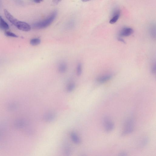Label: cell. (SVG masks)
<instances>
[{
    "mask_svg": "<svg viewBox=\"0 0 156 156\" xmlns=\"http://www.w3.org/2000/svg\"><path fill=\"white\" fill-rule=\"evenodd\" d=\"M133 122L130 119L128 121L126 124L125 127L123 132V135H127L132 132L133 130Z\"/></svg>",
    "mask_w": 156,
    "mask_h": 156,
    "instance_id": "4",
    "label": "cell"
},
{
    "mask_svg": "<svg viewBox=\"0 0 156 156\" xmlns=\"http://www.w3.org/2000/svg\"><path fill=\"white\" fill-rule=\"evenodd\" d=\"M5 35L7 37H14V38H17L18 36L13 33L9 31H6L5 33Z\"/></svg>",
    "mask_w": 156,
    "mask_h": 156,
    "instance_id": "14",
    "label": "cell"
},
{
    "mask_svg": "<svg viewBox=\"0 0 156 156\" xmlns=\"http://www.w3.org/2000/svg\"><path fill=\"white\" fill-rule=\"evenodd\" d=\"M120 15V10L117 9L115 10L110 21V23L111 24H114L116 23L119 19Z\"/></svg>",
    "mask_w": 156,
    "mask_h": 156,
    "instance_id": "8",
    "label": "cell"
},
{
    "mask_svg": "<svg viewBox=\"0 0 156 156\" xmlns=\"http://www.w3.org/2000/svg\"><path fill=\"white\" fill-rule=\"evenodd\" d=\"M82 72V64H79L77 68V73L78 76H80Z\"/></svg>",
    "mask_w": 156,
    "mask_h": 156,
    "instance_id": "15",
    "label": "cell"
},
{
    "mask_svg": "<svg viewBox=\"0 0 156 156\" xmlns=\"http://www.w3.org/2000/svg\"><path fill=\"white\" fill-rule=\"evenodd\" d=\"M15 26L18 29L24 32H28L31 28V26L27 23L19 21Z\"/></svg>",
    "mask_w": 156,
    "mask_h": 156,
    "instance_id": "3",
    "label": "cell"
},
{
    "mask_svg": "<svg viewBox=\"0 0 156 156\" xmlns=\"http://www.w3.org/2000/svg\"><path fill=\"white\" fill-rule=\"evenodd\" d=\"M9 28L8 24L3 19L0 15V29L3 30H7Z\"/></svg>",
    "mask_w": 156,
    "mask_h": 156,
    "instance_id": "9",
    "label": "cell"
},
{
    "mask_svg": "<svg viewBox=\"0 0 156 156\" xmlns=\"http://www.w3.org/2000/svg\"><path fill=\"white\" fill-rule=\"evenodd\" d=\"M4 12L6 17L10 23L15 26L18 20L12 15L7 9H5Z\"/></svg>",
    "mask_w": 156,
    "mask_h": 156,
    "instance_id": "5",
    "label": "cell"
},
{
    "mask_svg": "<svg viewBox=\"0 0 156 156\" xmlns=\"http://www.w3.org/2000/svg\"><path fill=\"white\" fill-rule=\"evenodd\" d=\"M40 40L38 38L33 39L30 41V44L33 46L38 45L40 44Z\"/></svg>",
    "mask_w": 156,
    "mask_h": 156,
    "instance_id": "11",
    "label": "cell"
},
{
    "mask_svg": "<svg viewBox=\"0 0 156 156\" xmlns=\"http://www.w3.org/2000/svg\"><path fill=\"white\" fill-rule=\"evenodd\" d=\"M67 66L64 62H62L59 65L58 69L59 72L61 73H65L67 70Z\"/></svg>",
    "mask_w": 156,
    "mask_h": 156,
    "instance_id": "10",
    "label": "cell"
},
{
    "mask_svg": "<svg viewBox=\"0 0 156 156\" xmlns=\"http://www.w3.org/2000/svg\"><path fill=\"white\" fill-rule=\"evenodd\" d=\"M62 0H53L52 3L53 5H55L58 4Z\"/></svg>",
    "mask_w": 156,
    "mask_h": 156,
    "instance_id": "16",
    "label": "cell"
},
{
    "mask_svg": "<svg viewBox=\"0 0 156 156\" xmlns=\"http://www.w3.org/2000/svg\"><path fill=\"white\" fill-rule=\"evenodd\" d=\"M71 138L73 142L76 143H79L80 141L77 135L74 133H72L71 135Z\"/></svg>",
    "mask_w": 156,
    "mask_h": 156,
    "instance_id": "13",
    "label": "cell"
},
{
    "mask_svg": "<svg viewBox=\"0 0 156 156\" xmlns=\"http://www.w3.org/2000/svg\"><path fill=\"white\" fill-rule=\"evenodd\" d=\"M44 0H33L34 1L37 3H40L42 2Z\"/></svg>",
    "mask_w": 156,
    "mask_h": 156,
    "instance_id": "17",
    "label": "cell"
},
{
    "mask_svg": "<svg viewBox=\"0 0 156 156\" xmlns=\"http://www.w3.org/2000/svg\"><path fill=\"white\" fill-rule=\"evenodd\" d=\"M103 124L105 129L107 132H110L113 130L114 125L107 116H105L103 119Z\"/></svg>",
    "mask_w": 156,
    "mask_h": 156,
    "instance_id": "2",
    "label": "cell"
},
{
    "mask_svg": "<svg viewBox=\"0 0 156 156\" xmlns=\"http://www.w3.org/2000/svg\"><path fill=\"white\" fill-rule=\"evenodd\" d=\"M83 2H86L91 1V0H81Z\"/></svg>",
    "mask_w": 156,
    "mask_h": 156,
    "instance_id": "18",
    "label": "cell"
},
{
    "mask_svg": "<svg viewBox=\"0 0 156 156\" xmlns=\"http://www.w3.org/2000/svg\"><path fill=\"white\" fill-rule=\"evenodd\" d=\"M133 33V29L130 28H124L122 29L120 35L121 37H127L132 35Z\"/></svg>",
    "mask_w": 156,
    "mask_h": 156,
    "instance_id": "7",
    "label": "cell"
},
{
    "mask_svg": "<svg viewBox=\"0 0 156 156\" xmlns=\"http://www.w3.org/2000/svg\"><path fill=\"white\" fill-rule=\"evenodd\" d=\"M112 77V76L111 74H105L98 77L96 79V80L97 82L99 83H103L107 82L111 79Z\"/></svg>",
    "mask_w": 156,
    "mask_h": 156,
    "instance_id": "6",
    "label": "cell"
},
{
    "mask_svg": "<svg viewBox=\"0 0 156 156\" xmlns=\"http://www.w3.org/2000/svg\"><path fill=\"white\" fill-rule=\"evenodd\" d=\"M75 85L73 83L68 84L67 87V90L69 92L72 91L74 89Z\"/></svg>",
    "mask_w": 156,
    "mask_h": 156,
    "instance_id": "12",
    "label": "cell"
},
{
    "mask_svg": "<svg viewBox=\"0 0 156 156\" xmlns=\"http://www.w3.org/2000/svg\"><path fill=\"white\" fill-rule=\"evenodd\" d=\"M57 15V12L54 11L46 19L37 22L33 25L34 29H40L47 28L52 24Z\"/></svg>",
    "mask_w": 156,
    "mask_h": 156,
    "instance_id": "1",
    "label": "cell"
}]
</instances>
